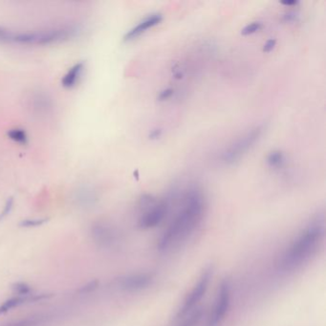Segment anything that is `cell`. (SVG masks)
<instances>
[{
	"mask_svg": "<svg viewBox=\"0 0 326 326\" xmlns=\"http://www.w3.org/2000/svg\"><path fill=\"white\" fill-rule=\"evenodd\" d=\"M203 312L202 310L195 309L193 312L191 313L189 315V317L185 319L184 322L182 323L181 326H196L199 323V321L201 320Z\"/></svg>",
	"mask_w": 326,
	"mask_h": 326,
	"instance_id": "ac0fdd59",
	"label": "cell"
},
{
	"mask_svg": "<svg viewBox=\"0 0 326 326\" xmlns=\"http://www.w3.org/2000/svg\"><path fill=\"white\" fill-rule=\"evenodd\" d=\"M323 238V221L317 219L310 222L284 251L279 260L280 268L288 272L301 267L318 252Z\"/></svg>",
	"mask_w": 326,
	"mask_h": 326,
	"instance_id": "7a4b0ae2",
	"label": "cell"
},
{
	"mask_svg": "<svg viewBox=\"0 0 326 326\" xmlns=\"http://www.w3.org/2000/svg\"><path fill=\"white\" fill-rule=\"evenodd\" d=\"M139 207L142 213L138 220V226L142 230H149L163 222L170 212V203L168 199L158 201L151 195H144Z\"/></svg>",
	"mask_w": 326,
	"mask_h": 326,
	"instance_id": "277c9868",
	"label": "cell"
},
{
	"mask_svg": "<svg viewBox=\"0 0 326 326\" xmlns=\"http://www.w3.org/2000/svg\"><path fill=\"white\" fill-rule=\"evenodd\" d=\"M9 139L12 141L21 144V145H26L28 142V135L25 131V129L21 128H14L10 129L7 132Z\"/></svg>",
	"mask_w": 326,
	"mask_h": 326,
	"instance_id": "9a60e30c",
	"label": "cell"
},
{
	"mask_svg": "<svg viewBox=\"0 0 326 326\" xmlns=\"http://www.w3.org/2000/svg\"><path fill=\"white\" fill-rule=\"evenodd\" d=\"M99 287V281L98 280H92L87 284H85V286L80 287L78 292L82 294H88L96 290Z\"/></svg>",
	"mask_w": 326,
	"mask_h": 326,
	"instance_id": "44dd1931",
	"label": "cell"
},
{
	"mask_svg": "<svg viewBox=\"0 0 326 326\" xmlns=\"http://www.w3.org/2000/svg\"><path fill=\"white\" fill-rule=\"evenodd\" d=\"M276 45H277V39L276 38H271V39H268L265 44L263 45L262 51L263 52H265V53H270L271 51H273L274 48L276 47Z\"/></svg>",
	"mask_w": 326,
	"mask_h": 326,
	"instance_id": "cb8c5ba5",
	"label": "cell"
},
{
	"mask_svg": "<svg viewBox=\"0 0 326 326\" xmlns=\"http://www.w3.org/2000/svg\"><path fill=\"white\" fill-rule=\"evenodd\" d=\"M298 15L295 12H288L283 15V21L286 22H295L298 19Z\"/></svg>",
	"mask_w": 326,
	"mask_h": 326,
	"instance_id": "484cf974",
	"label": "cell"
},
{
	"mask_svg": "<svg viewBox=\"0 0 326 326\" xmlns=\"http://www.w3.org/2000/svg\"><path fill=\"white\" fill-rule=\"evenodd\" d=\"M14 200L13 197H9L7 201L5 202V205L3 207L2 211L0 212V221L6 218L8 215L11 213L13 208H14Z\"/></svg>",
	"mask_w": 326,
	"mask_h": 326,
	"instance_id": "ffe728a7",
	"label": "cell"
},
{
	"mask_svg": "<svg viewBox=\"0 0 326 326\" xmlns=\"http://www.w3.org/2000/svg\"><path fill=\"white\" fill-rule=\"evenodd\" d=\"M298 3V1H296V0H294V1H283V2H281V4H283L285 6H288V7L295 6V5H297Z\"/></svg>",
	"mask_w": 326,
	"mask_h": 326,
	"instance_id": "4316f807",
	"label": "cell"
},
{
	"mask_svg": "<svg viewBox=\"0 0 326 326\" xmlns=\"http://www.w3.org/2000/svg\"><path fill=\"white\" fill-rule=\"evenodd\" d=\"M48 218H28V219L22 220L19 222V227L27 228V229H31V228H37L40 227L44 225L46 222H48Z\"/></svg>",
	"mask_w": 326,
	"mask_h": 326,
	"instance_id": "e0dca14e",
	"label": "cell"
},
{
	"mask_svg": "<svg viewBox=\"0 0 326 326\" xmlns=\"http://www.w3.org/2000/svg\"><path fill=\"white\" fill-rule=\"evenodd\" d=\"M79 33V27L75 24H65L56 27L40 29L37 31L15 33L3 28L0 43H14L21 45H51L71 39Z\"/></svg>",
	"mask_w": 326,
	"mask_h": 326,
	"instance_id": "3957f363",
	"label": "cell"
},
{
	"mask_svg": "<svg viewBox=\"0 0 326 326\" xmlns=\"http://www.w3.org/2000/svg\"><path fill=\"white\" fill-rule=\"evenodd\" d=\"M12 289L15 294H17L19 297H26L30 296L32 293V287L26 282L18 281L12 285Z\"/></svg>",
	"mask_w": 326,
	"mask_h": 326,
	"instance_id": "2e32d148",
	"label": "cell"
},
{
	"mask_svg": "<svg viewBox=\"0 0 326 326\" xmlns=\"http://www.w3.org/2000/svg\"><path fill=\"white\" fill-rule=\"evenodd\" d=\"M232 304V283L225 278L221 281L214 300L208 326H219L227 317Z\"/></svg>",
	"mask_w": 326,
	"mask_h": 326,
	"instance_id": "52a82bcc",
	"label": "cell"
},
{
	"mask_svg": "<svg viewBox=\"0 0 326 326\" xmlns=\"http://www.w3.org/2000/svg\"><path fill=\"white\" fill-rule=\"evenodd\" d=\"M51 297V295L43 294V295H30L26 297H14V298H9L6 301H4L2 304L0 305V316L10 312L14 308H16L21 305L24 304L26 302H32V301H37L42 300L44 298H48Z\"/></svg>",
	"mask_w": 326,
	"mask_h": 326,
	"instance_id": "8fae6325",
	"label": "cell"
},
{
	"mask_svg": "<svg viewBox=\"0 0 326 326\" xmlns=\"http://www.w3.org/2000/svg\"><path fill=\"white\" fill-rule=\"evenodd\" d=\"M174 90L172 88H167V89H164L161 92L159 93L158 95V99L160 101H163L166 99H170V97L173 95Z\"/></svg>",
	"mask_w": 326,
	"mask_h": 326,
	"instance_id": "603a6c76",
	"label": "cell"
},
{
	"mask_svg": "<svg viewBox=\"0 0 326 326\" xmlns=\"http://www.w3.org/2000/svg\"><path fill=\"white\" fill-rule=\"evenodd\" d=\"M206 213V199L197 187H191L183 194L178 213L165 229L158 243L159 251L166 252L186 241L202 223Z\"/></svg>",
	"mask_w": 326,
	"mask_h": 326,
	"instance_id": "6da1fadb",
	"label": "cell"
},
{
	"mask_svg": "<svg viewBox=\"0 0 326 326\" xmlns=\"http://www.w3.org/2000/svg\"><path fill=\"white\" fill-rule=\"evenodd\" d=\"M213 269L212 266H209L203 270L197 281L185 298L182 305L179 307L175 315L176 321L187 318L191 313L195 310V308L200 303L202 298L205 297L207 292L209 290V286L213 279Z\"/></svg>",
	"mask_w": 326,
	"mask_h": 326,
	"instance_id": "5b68a950",
	"label": "cell"
},
{
	"mask_svg": "<svg viewBox=\"0 0 326 326\" xmlns=\"http://www.w3.org/2000/svg\"><path fill=\"white\" fill-rule=\"evenodd\" d=\"M155 280L152 273L142 272L126 275L117 280V286L125 292H139L150 287Z\"/></svg>",
	"mask_w": 326,
	"mask_h": 326,
	"instance_id": "ba28073f",
	"label": "cell"
},
{
	"mask_svg": "<svg viewBox=\"0 0 326 326\" xmlns=\"http://www.w3.org/2000/svg\"><path fill=\"white\" fill-rule=\"evenodd\" d=\"M264 128L262 126H257L250 129L245 134L234 140L227 149H225L221 155L222 162L226 165H233L238 162L249 150L254 148L256 142L260 139Z\"/></svg>",
	"mask_w": 326,
	"mask_h": 326,
	"instance_id": "8992f818",
	"label": "cell"
},
{
	"mask_svg": "<svg viewBox=\"0 0 326 326\" xmlns=\"http://www.w3.org/2000/svg\"><path fill=\"white\" fill-rule=\"evenodd\" d=\"M33 103H34L33 108L39 113L48 112V110L51 108V104H52L49 96L46 94H43V93H39V94L36 95L33 99Z\"/></svg>",
	"mask_w": 326,
	"mask_h": 326,
	"instance_id": "4fadbf2b",
	"label": "cell"
},
{
	"mask_svg": "<svg viewBox=\"0 0 326 326\" xmlns=\"http://www.w3.org/2000/svg\"><path fill=\"white\" fill-rule=\"evenodd\" d=\"M162 21H163V15L159 13L149 14V16L144 18L142 22H139L133 28L130 29L127 32V34L124 36V40L125 42L134 40L135 38L141 36L149 29L153 28L158 24H160Z\"/></svg>",
	"mask_w": 326,
	"mask_h": 326,
	"instance_id": "30bf717a",
	"label": "cell"
},
{
	"mask_svg": "<svg viewBox=\"0 0 326 326\" xmlns=\"http://www.w3.org/2000/svg\"><path fill=\"white\" fill-rule=\"evenodd\" d=\"M36 324V319H23V320H19V321H16L14 323H10L7 325L4 326H34Z\"/></svg>",
	"mask_w": 326,
	"mask_h": 326,
	"instance_id": "7402d4cb",
	"label": "cell"
},
{
	"mask_svg": "<svg viewBox=\"0 0 326 326\" xmlns=\"http://www.w3.org/2000/svg\"><path fill=\"white\" fill-rule=\"evenodd\" d=\"M162 134H163V130L161 128H155L149 132V138L150 140H158L161 138Z\"/></svg>",
	"mask_w": 326,
	"mask_h": 326,
	"instance_id": "d4e9b609",
	"label": "cell"
},
{
	"mask_svg": "<svg viewBox=\"0 0 326 326\" xmlns=\"http://www.w3.org/2000/svg\"><path fill=\"white\" fill-rule=\"evenodd\" d=\"M91 235L94 241L105 248L113 247L119 241L117 230L106 222H97L92 225Z\"/></svg>",
	"mask_w": 326,
	"mask_h": 326,
	"instance_id": "9c48e42d",
	"label": "cell"
},
{
	"mask_svg": "<svg viewBox=\"0 0 326 326\" xmlns=\"http://www.w3.org/2000/svg\"><path fill=\"white\" fill-rule=\"evenodd\" d=\"M85 65L83 62H78L77 64L71 66L68 71L65 73L63 79H62V85L64 88L71 89L75 87L78 80L82 78L84 71H85Z\"/></svg>",
	"mask_w": 326,
	"mask_h": 326,
	"instance_id": "7c38bea8",
	"label": "cell"
},
{
	"mask_svg": "<svg viewBox=\"0 0 326 326\" xmlns=\"http://www.w3.org/2000/svg\"><path fill=\"white\" fill-rule=\"evenodd\" d=\"M261 28H262V24L260 22H252L242 29L241 35L242 36H250V35L255 34Z\"/></svg>",
	"mask_w": 326,
	"mask_h": 326,
	"instance_id": "d6986e66",
	"label": "cell"
},
{
	"mask_svg": "<svg viewBox=\"0 0 326 326\" xmlns=\"http://www.w3.org/2000/svg\"><path fill=\"white\" fill-rule=\"evenodd\" d=\"M285 155L280 150H274L267 156V164L272 169H280L285 164Z\"/></svg>",
	"mask_w": 326,
	"mask_h": 326,
	"instance_id": "5bb4252c",
	"label": "cell"
}]
</instances>
